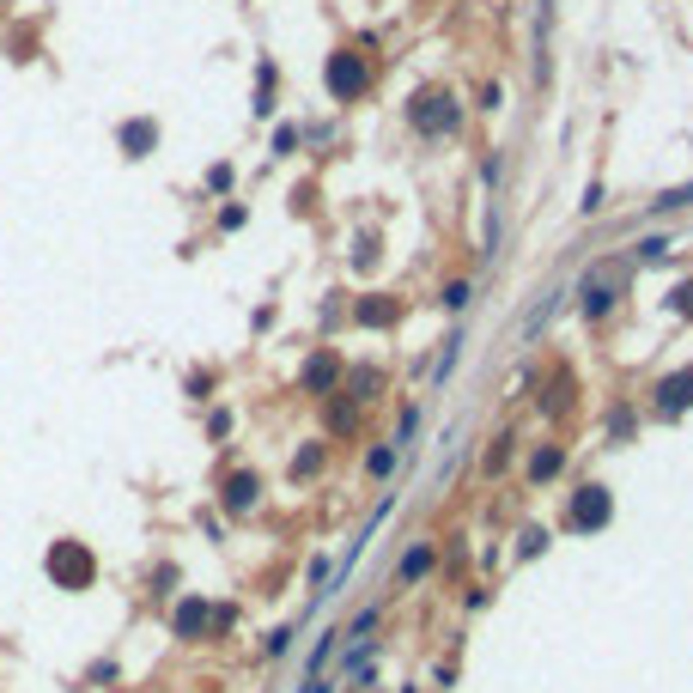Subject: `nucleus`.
I'll use <instances>...</instances> for the list:
<instances>
[{
	"mask_svg": "<svg viewBox=\"0 0 693 693\" xmlns=\"http://www.w3.org/2000/svg\"><path fill=\"white\" fill-rule=\"evenodd\" d=\"M560 463H566V450H560V444L535 450V456H530V481H553V474H560Z\"/></svg>",
	"mask_w": 693,
	"mask_h": 693,
	"instance_id": "9d476101",
	"label": "nucleus"
},
{
	"mask_svg": "<svg viewBox=\"0 0 693 693\" xmlns=\"http://www.w3.org/2000/svg\"><path fill=\"white\" fill-rule=\"evenodd\" d=\"M663 305H669L675 317H693V280H688V286H675V292L663 298Z\"/></svg>",
	"mask_w": 693,
	"mask_h": 693,
	"instance_id": "dca6fc26",
	"label": "nucleus"
},
{
	"mask_svg": "<svg viewBox=\"0 0 693 693\" xmlns=\"http://www.w3.org/2000/svg\"><path fill=\"white\" fill-rule=\"evenodd\" d=\"M426 571H432V542H414V548L402 553L395 578H402V584H414V578H426Z\"/></svg>",
	"mask_w": 693,
	"mask_h": 693,
	"instance_id": "1a4fd4ad",
	"label": "nucleus"
},
{
	"mask_svg": "<svg viewBox=\"0 0 693 693\" xmlns=\"http://www.w3.org/2000/svg\"><path fill=\"white\" fill-rule=\"evenodd\" d=\"M286 645H292V632H286V627H280V632H268V645H262V651H268V657H280V651H286Z\"/></svg>",
	"mask_w": 693,
	"mask_h": 693,
	"instance_id": "4be33fe9",
	"label": "nucleus"
},
{
	"mask_svg": "<svg viewBox=\"0 0 693 693\" xmlns=\"http://www.w3.org/2000/svg\"><path fill=\"white\" fill-rule=\"evenodd\" d=\"M49 571H55L62 584H73V591H85L98 566H92V553H85L80 542H55V553H49Z\"/></svg>",
	"mask_w": 693,
	"mask_h": 693,
	"instance_id": "7ed1b4c3",
	"label": "nucleus"
},
{
	"mask_svg": "<svg viewBox=\"0 0 693 693\" xmlns=\"http://www.w3.org/2000/svg\"><path fill=\"white\" fill-rule=\"evenodd\" d=\"M366 469H371V474H389V469H395V450H389V444H384V450H371Z\"/></svg>",
	"mask_w": 693,
	"mask_h": 693,
	"instance_id": "a211bd4d",
	"label": "nucleus"
},
{
	"mask_svg": "<svg viewBox=\"0 0 693 693\" xmlns=\"http://www.w3.org/2000/svg\"><path fill=\"white\" fill-rule=\"evenodd\" d=\"M377 384H384L377 371H353V402H371V395H377Z\"/></svg>",
	"mask_w": 693,
	"mask_h": 693,
	"instance_id": "2eb2a0df",
	"label": "nucleus"
},
{
	"mask_svg": "<svg viewBox=\"0 0 693 693\" xmlns=\"http://www.w3.org/2000/svg\"><path fill=\"white\" fill-rule=\"evenodd\" d=\"M305 693H328V688H323V681H305Z\"/></svg>",
	"mask_w": 693,
	"mask_h": 693,
	"instance_id": "5701e85b",
	"label": "nucleus"
},
{
	"mask_svg": "<svg viewBox=\"0 0 693 693\" xmlns=\"http://www.w3.org/2000/svg\"><path fill=\"white\" fill-rule=\"evenodd\" d=\"M305 384H310V389H335V359H328V353L305 366Z\"/></svg>",
	"mask_w": 693,
	"mask_h": 693,
	"instance_id": "f8f14e48",
	"label": "nucleus"
},
{
	"mask_svg": "<svg viewBox=\"0 0 693 693\" xmlns=\"http://www.w3.org/2000/svg\"><path fill=\"white\" fill-rule=\"evenodd\" d=\"M614 274H620V262H609V268H596L591 280H584V317H591V323H602V317H609L614 310V298H620V292H614Z\"/></svg>",
	"mask_w": 693,
	"mask_h": 693,
	"instance_id": "423d86ee",
	"label": "nucleus"
},
{
	"mask_svg": "<svg viewBox=\"0 0 693 693\" xmlns=\"http://www.w3.org/2000/svg\"><path fill=\"white\" fill-rule=\"evenodd\" d=\"M207 620H213V609H207V602H183V609H177V632H183V639H195Z\"/></svg>",
	"mask_w": 693,
	"mask_h": 693,
	"instance_id": "9b49d317",
	"label": "nucleus"
},
{
	"mask_svg": "<svg viewBox=\"0 0 693 693\" xmlns=\"http://www.w3.org/2000/svg\"><path fill=\"white\" fill-rule=\"evenodd\" d=\"M317 469H323V450L310 444V450H305V456H298V463H292V474H317Z\"/></svg>",
	"mask_w": 693,
	"mask_h": 693,
	"instance_id": "6ab92c4d",
	"label": "nucleus"
},
{
	"mask_svg": "<svg viewBox=\"0 0 693 693\" xmlns=\"http://www.w3.org/2000/svg\"><path fill=\"white\" fill-rule=\"evenodd\" d=\"M571 402H578V377H571V371H560V377L548 384V402H542V408H548L553 420H560V414H566Z\"/></svg>",
	"mask_w": 693,
	"mask_h": 693,
	"instance_id": "6e6552de",
	"label": "nucleus"
},
{
	"mask_svg": "<svg viewBox=\"0 0 693 693\" xmlns=\"http://www.w3.org/2000/svg\"><path fill=\"white\" fill-rule=\"evenodd\" d=\"M408 116H414L420 134H456V122H463V110H456L450 92H420V98L408 103Z\"/></svg>",
	"mask_w": 693,
	"mask_h": 693,
	"instance_id": "f257e3e1",
	"label": "nucleus"
},
{
	"mask_svg": "<svg viewBox=\"0 0 693 693\" xmlns=\"http://www.w3.org/2000/svg\"><path fill=\"white\" fill-rule=\"evenodd\" d=\"M122 141H128V152L141 159L146 146H152V122H128V128H122Z\"/></svg>",
	"mask_w": 693,
	"mask_h": 693,
	"instance_id": "ddd939ff",
	"label": "nucleus"
},
{
	"mask_svg": "<svg viewBox=\"0 0 693 693\" xmlns=\"http://www.w3.org/2000/svg\"><path fill=\"white\" fill-rule=\"evenodd\" d=\"M366 62H359V55H353V49H341V55H328V92H335V98H359V92H366Z\"/></svg>",
	"mask_w": 693,
	"mask_h": 693,
	"instance_id": "20e7f679",
	"label": "nucleus"
},
{
	"mask_svg": "<svg viewBox=\"0 0 693 693\" xmlns=\"http://www.w3.org/2000/svg\"><path fill=\"white\" fill-rule=\"evenodd\" d=\"M511 444H517V438H511V432H505V438H499V444L487 450V474H499V469H505V463H511Z\"/></svg>",
	"mask_w": 693,
	"mask_h": 693,
	"instance_id": "f3484780",
	"label": "nucleus"
},
{
	"mask_svg": "<svg viewBox=\"0 0 693 693\" xmlns=\"http://www.w3.org/2000/svg\"><path fill=\"white\" fill-rule=\"evenodd\" d=\"M256 493H262V481H256V474H231V481H225V511H238V517H244V511H256Z\"/></svg>",
	"mask_w": 693,
	"mask_h": 693,
	"instance_id": "0eeeda50",
	"label": "nucleus"
},
{
	"mask_svg": "<svg viewBox=\"0 0 693 693\" xmlns=\"http://www.w3.org/2000/svg\"><path fill=\"white\" fill-rule=\"evenodd\" d=\"M657 414H688L693 408V366H681V371H669V377H657Z\"/></svg>",
	"mask_w": 693,
	"mask_h": 693,
	"instance_id": "39448f33",
	"label": "nucleus"
},
{
	"mask_svg": "<svg viewBox=\"0 0 693 693\" xmlns=\"http://www.w3.org/2000/svg\"><path fill=\"white\" fill-rule=\"evenodd\" d=\"M693 201V183L688 189H669V195H657V207H663V213H669V207H688Z\"/></svg>",
	"mask_w": 693,
	"mask_h": 693,
	"instance_id": "412c9836",
	"label": "nucleus"
},
{
	"mask_svg": "<svg viewBox=\"0 0 693 693\" xmlns=\"http://www.w3.org/2000/svg\"><path fill=\"white\" fill-rule=\"evenodd\" d=\"M609 523V487H578L571 493V505H566V530L571 535H591Z\"/></svg>",
	"mask_w": 693,
	"mask_h": 693,
	"instance_id": "f03ea898",
	"label": "nucleus"
},
{
	"mask_svg": "<svg viewBox=\"0 0 693 693\" xmlns=\"http://www.w3.org/2000/svg\"><path fill=\"white\" fill-rule=\"evenodd\" d=\"M542 548H548V530H523L517 535V560H535Z\"/></svg>",
	"mask_w": 693,
	"mask_h": 693,
	"instance_id": "4468645a",
	"label": "nucleus"
},
{
	"mask_svg": "<svg viewBox=\"0 0 693 693\" xmlns=\"http://www.w3.org/2000/svg\"><path fill=\"white\" fill-rule=\"evenodd\" d=\"M395 317V305H359V323H389Z\"/></svg>",
	"mask_w": 693,
	"mask_h": 693,
	"instance_id": "aec40b11",
	"label": "nucleus"
}]
</instances>
